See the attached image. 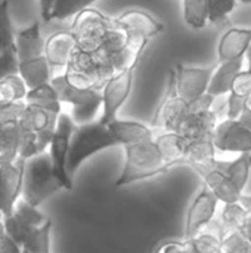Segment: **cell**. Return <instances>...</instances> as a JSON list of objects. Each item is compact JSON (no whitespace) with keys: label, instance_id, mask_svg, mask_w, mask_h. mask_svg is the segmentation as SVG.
<instances>
[{"label":"cell","instance_id":"1","mask_svg":"<svg viewBox=\"0 0 251 253\" xmlns=\"http://www.w3.org/2000/svg\"><path fill=\"white\" fill-rule=\"evenodd\" d=\"M123 147L126 160L123 170L115 181V187L130 185L133 182L164 173L173 168L161 154L155 138L127 144Z\"/></svg>","mask_w":251,"mask_h":253},{"label":"cell","instance_id":"2","mask_svg":"<svg viewBox=\"0 0 251 253\" xmlns=\"http://www.w3.org/2000/svg\"><path fill=\"white\" fill-rule=\"evenodd\" d=\"M27 102V101H25ZM59 113L49 111L41 105L27 102L19 126V147L18 156L22 159L31 157L44 151L52 139L56 119Z\"/></svg>","mask_w":251,"mask_h":253},{"label":"cell","instance_id":"3","mask_svg":"<svg viewBox=\"0 0 251 253\" xmlns=\"http://www.w3.org/2000/svg\"><path fill=\"white\" fill-rule=\"evenodd\" d=\"M115 145L118 144L111 133L108 125H104L101 122H86L75 125L65 163L68 175L72 176L75 170L81 166V163L90 156Z\"/></svg>","mask_w":251,"mask_h":253},{"label":"cell","instance_id":"4","mask_svg":"<svg viewBox=\"0 0 251 253\" xmlns=\"http://www.w3.org/2000/svg\"><path fill=\"white\" fill-rule=\"evenodd\" d=\"M62 188L61 181L55 175L49 151L44 150L25 159L21 191L25 202L37 208Z\"/></svg>","mask_w":251,"mask_h":253},{"label":"cell","instance_id":"5","mask_svg":"<svg viewBox=\"0 0 251 253\" xmlns=\"http://www.w3.org/2000/svg\"><path fill=\"white\" fill-rule=\"evenodd\" d=\"M50 84L58 93L61 102L72 107V120L75 123L92 122L96 111L102 107L101 89H86L71 84L64 74L50 79Z\"/></svg>","mask_w":251,"mask_h":253},{"label":"cell","instance_id":"6","mask_svg":"<svg viewBox=\"0 0 251 253\" xmlns=\"http://www.w3.org/2000/svg\"><path fill=\"white\" fill-rule=\"evenodd\" d=\"M114 25V18H109L96 9L86 7L75 15L71 31L77 39L78 49L93 50L102 42L108 30H111Z\"/></svg>","mask_w":251,"mask_h":253},{"label":"cell","instance_id":"7","mask_svg":"<svg viewBox=\"0 0 251 253\" xmlns=\"http://www.w3.org/2000/svg\"><path fill=\"white\" fill-rule=\"evenodd\" d=\"M74 126H75V122L72 120L71 114L61 111L56 119L52 139L49 142V148H50L49 154L52 159L55 175L61 181L64 190H68V191L72 190V181L67 172L65 163H67V154L70 150V141H71Z\"/></svg>","mask_w":251,"mask_h":253},{"label":"cell","instance_id":"8","mask_svg":"<svg viewBox=\"0 0 251 253\" xmlns=\"http://www.w3.org/2000/svg\"><path fill=\"white\" fill-rule=\"evenodd\" d=\"M136 68L138 65L112 74L101 87V93H102V117L99 120L101 123L108 125L117 117V113L120 111V108L123 107V104L127 101L130 95Z\"/></svg>","mask_w":251,"mask_h":253},{"label":"cell","instance_id":"9","mask_svg":"<svg viewBox=\"0 0 251 253\" xmlns=\"http://www.w3.org/2000/svg\"><path fill=\"white\" fill-rule=\"evenodd\" d=\"M216 65L210 67H186L178 64L172 70L176 93L186 102L195 101L207 92L210 77Z\"/></svg>","mask_w":251,"mask_h":253},{"label":"cell","instance_id":"10","mask_svg":"<svg viewBox=\"0 0 251 253\" xmlns=\"http://www.w3.org/2000/svg\"><path fill=\"white\" fill-rule=\"evenodd\" d=\"M212 141L215 148L228 153H251V130L238 119H229L216 125Z\"/></svg>","mask_w":251,"mask_h":253},{"label":"cell","instance_id":"11","mask_svg":"<svg viewBox=\"0 0 251 253\" xmlns=\"http://www.w3.org/2000/svg\"><path fill=\"white\" fill-rule=\"evenodd\" d=\"M25 159L16 157L10 162L0 163V212L1 216L12 213L13 206L22 191Z\"/></svg>","mask_w":251,"mask_h":253},{"label":"cell","instance_id":"12","mask_svg":"<svg viewBox=\"0 0 251 253\" xmlns=\"http://www.w3.org/2000/svg\"><path fill=\"white\" fill-rule=\"evenodd\" d=\"M217 197L215 193L204 185L197 197L194 199L188 215H186V228H185V240L195 237L200 231H203L215 218L217 209Z\"/></svg>","mask_w":251,"mask_h":253},{"label":"cell","instance_id":"13","mask_svg":"<svg viewBox=\"0 0 251 253\" xmlns=\"http://www.w3.org/2000/svg\"><path fill=\"white\" fill-rule=\"evenodd\" d=\"M188 110V102L182 99L175 89V82H173V74L170 71V79H169V87L167 93L160 104L151 126L161 132V130H176L182 119L185 117Z\"/></svg>","mask_w":251,"mask_h":253},{"label":"cell","instance_id":"14","mask_svg":"<svg viewBox=\"0 0 251 253\" xmlns=\"http://www.w3.org/2000/svg\"><path fill=\"white\" fill-rule=\"evenodd\" d=\"M77 39L71 30H62L50 34L44 40L43 53L50 65V68H65L74 52L77 50Z\"/></svg>","mask_w":251,"mask_h":253},{"label":"cell","instance_id":"15","mask_svg":"<svg viewBox=\"0 0 251 253\" xmlns=\"http://www.w3.org/2000/svg\"><path fill=\"white\" fill-rule=\"evenodd\" d=\"M216 114L210 108L204 110H186L185 117L179 123L175 132L185 136L189 142L197 139L212 138L213 129L216 126Z\"/></svg>","mask_w":251,"mask_h":253},{"label":"cell","instance_id":"16","mask_svg":"<svg viewBox=\"0 0 251 253\" xmlns=\"http://www.w3.org/2000/svg\"><path fill=\"white\" fill-rule=\"evenodd\" d=\"M114 21L117 27L124 30L129 36L141 37L145 40L155 37L164 30L161 22H158L155 18L143 10H127L114 18Z\"/></svg>","mask_w":251,"mask_h":253},{"label":"cell","instance_id":"17","mask_svg":"<svg viewBox=\"0 0 251 253\" xmlns=\"http://www.w3.org/2000/svg\"><path fill=\"white\" fill-rule=\"evenodd\" d=\"M194 170L204 179L206 185L215 193V196L217 197L219 202H223V203H235V202L240 200L243 191L234 184V181L225 172H222L216 166V160L210 166L195 168Z\"/></svg>","mask_w":251,"mask_h":253},{"label":"cell","instance_id":"18","mask_svg":"<svg viewBox=\"0 0 251 253\" xmlns=\"http://www.w3.org/2000/svg\"><path fill=\"white\" fill-rule=\"evenodd\" d=\"M108 127L118 145H127L145 139H152L158 132L152 126H146L143 123L133 120H121L117 117L108 123Z\"/></svg>","mask_w":251,"mask_h":253},{"label":"cell","instance_id":"19","mask_svg":"<svg viewBox=\"0 0 251 253\" xmlns=\"http://www.w3.org/2000/svg\"><path fill=\"white\" fill-rule=\"evenodd\" d=\"M251 43V28H229L220 39L217 46L219 62L244 56Z\"/></svg>","mask_w":251,"mask_h":253},{"label":"cell","instance_id":"20","mask_svg":"<svg viewBox=\"0 0 251 253\" xmlns=\"http://www.w3.org/2000/svg\"><path fill=\"white\" fill-rule=\"evenodd\" d=\"M243 62H244V58L241 56V58L220 62L219 67L216 65V68L210 77L209 86H207V93L212 95L213 98L229 93L235 77L243 70V65H244Z\"/></svg>","mask_w":251,"mask_h":253},{"label":"cell","instance_id":"21","mask_svg":"<svg viewBox=\"0 0 251 253\" xmlns=\"http://www.w3.org/2000/svg\"><path fill=\"white\" fill-rule=\"evenodd\" d=\"M155 142L161 154L164 156V159L172 166L185 163V157H186V151L189 145V141L185 136L173 130H161V132H157Z\"/></svg>","mask_w":251,"mask_h":253},{"label":"cell","instance_id":"22","mask_svg":"<svg viewBox=\"0 0 251 253\" xmlns=\"http://www.w3.org/2000/svg\"><path fill=\"white\" fill-rule=\"evenodd\" d=\"M13 42L19 61L41 55L44 47V40L40 33V24L34 21L30 27L18 31Z\"/></svg>","mask_w":251,"mask_h":253},{"label":"cell","instance_id":"23","mask_svg":"<svg viewBox=\"0 0 251 253\" xmlns=\"http://www.w3.org/2000/svg\"><path fill=\"white\" fill-rule=\"evenodd\" d=\"M18 74L22 77V80L25 82L28 89H33L36 86L47 83L52 79L50 77V65L47 62L44 53L19 61Z\"/></svg>","mask_w":251,"mask_h":253},{"label":"cell","instance_id":"24","mask_svg":"<svg viewBox=\"0 0 251 253\" xmlns=\"http://www.w3.org/2000/svg\"><path fill=\"white\" fill-rule=\"evenodd\" d=\"M251 92V71L241 70L240 74L235 77L232 87L229 90V101H228V117L237 119L244 107V102Z\"/></svg>","mask_w":251,"mask_h":253},{"label":"cell","instance_id":"25","mask_svg":"<svg viewBox=\"0 0 251 253\" xmlns=\"http://www.w3.org/2000/svg\"><path fill=\"white\" fill-rule=\"evenodd\" d=\"M216 166L225 172L232 181L234 184L243 191L247 181H249V176H250V169H251V153H241V156L234 160V162H219L216 160Z\"/></svg>","mask_w":251,"mask_h":253},{"label":"cell","instance_id":"26","mask_svg":"<svg viewBox=\"0 0 251 253\" xmlns=\"http://www.w3.org/2000/svg\"><path fill=\"white\" fill-rule=\"evenodd\" d=\"M25 101L27 102H33L37 105H41L43 108L53 111V113H61L62 108V102L58 98L56 90L53 89V86L50 84V82L43 83L40 86H36L33 89H28L27 95H25Z\"/></svg>","mask_w":251,"mask_h":253},{"label":"cell","instance_id":"27","mask_svg":"<svg viewBox=\"0 0 251 253\" xmlns=\"http://www.w3.org/2000/svg\"><path fill=\"white\" fill-rule=\"evenodd\" d=\"M50 219H46L41 225L34 227L27 234L24 243L21 245V252L25 253H47L50 239Z\"/></svg>","mask_w":251,"mask_h":253},{"label":"cell","instance_id":"28","mask_svg":"<svg viewBox=\"0 0 251 253\" xmlns=\"http://www.w3.org/2000/svg\"><path fill=\"white\" fill-rule=\"evenodd\" d=\"M19 126H0V163L10 162L18 157Z\"/></svg>","mask_w":251,"mask_h":253},{"label":"cell","instance_id":"29","mask_svg":"<svg viewBox=\"0 0 251 253\" xmlns=\"http://www.w3.org/2000/svg\"><path fill=\"white\" fill-rule=\"evenodd\" d=\"M183 18L192 28H203L209 21V0H183Z\"/></svg>","mask_w":251,"mask_h":253},{"label":"cell","instance_id":"30","mask_svg":"<svg viewBox=\"0 0 251 253\" xmlns=\"http://www.w3.org/2000/svg\"><path fill=\"white\" fill-rule=\"evenodd\" d=\"M96 0H55L49 13V22L55 19L61 21L70 16H75L78 12L89 7Z\"/></svg>","mask_w":251,"mask_h":253},{"label":"cell","instance_id":"31","mask_svg":"<svg viewBox=\"0 0 251 253\" xmlns=\"http://www.w3.org/2000/svg\"><path fill=\"white\" fill-rule=\"evenodd\" d=\"M28 87L19 74H12L0 79V101L25 99Z\"/></svg>","mask_w":251,"mask_h":253},{"label":"cell","instance_id":"32","mask_svg":"<svg viewBox=\"0 0 251 253\" xmlns=\"http://www.w3.org/2000/svg\"><path fill=\"white\" fill-rule=\"evenodd\" d=\"M12 215L27 228L38 227V225H41L46 221L44 215L40 211H37L36 206L30 205L24 199L22 200H16V203L13 206V211H12Z\"/></svg>","mask_w":251,"mask_h":253},{"label":"cell","instance_id":"33","mask_svg":"<svg viewBox=\"0 0 251 253\" xmlns=\"http://www.w3.org/2000/svg\"><path fill=\"white\" fill-rule=\"evenodd\" d=\"M25 99L0 101V126L18 125L25 110Z\"/></svg>","mask_w":251,"mask_h":253},{"label":"cell","instance_id":"34","mask_svg":"<svg viewBox=\"0 0 251 253\" xmlns=\"http://www.w3.org/2000/svg\"><path fill=\"white\" fill-rule=\"evenodd\" d=\"M189 243L191 252L200 253H220V239L210 233L200 231L195 237L186 240Z\"/></svg>","mask_w":251,"mask_h":253},{"label":"cell","instance_id":"35","mask_svg":"<svg viewBox=\"0 0 251 253\" xmlns=\"http://www.w3.org/2000/svg\"><path fill=\"white\" fill-rule=\"evenodd\" d=\"M220 252H251V242L238 230H232L220 239Z\"/></svg>","mask_w":251,"mask_h":253},{"label":"cell","instance_id":"36","mask_svg":"<svg viewBox=\"0 0 251 253\" xmlns=\"http://www.w3.org/2000/svg\"><path fill=\"white\" fill-rule=\"evenodd\" d=\"M13 43V28L9 16V1L0 0V52Z\"/></svg>","mask_w":251,"mask_h":253},{"label":"cell","instance_id":"37","mask_svg":"<svg viewBox=\"0 0 251 253\" xmlns=\"http://www.w3.org/2000/svg\"><path fill=\"white\" fill-rule=\"evenodd\" d=\"M18 70H19V59L13 42L12 44H9L0 52V79L12 74H18Z\"/></svg>","mask_w":251,"mask_h":253},{"label":"cell","instance_id":"38","mask_svg":"<svg viewBox=\"0 0 251 253\" xmlns=\"http://www.w3.org/2000/svg\"><path fill=\"white\" fill-rule=\"evenodd\" d=\"M237 0H209V21L219 24L235 9Z\"/></svg>","mask_w":251,"mask_h":253},{"label":"cell","instance_id":"39","mask_svg":"<svg viewBox=\"0 0 251 253\" xmlns=\"http://www.w3.org/2000/svg\"><path fill=\"white\" fill-rule=\"evenodd\" d=\"M21 248L15 243V240L9 236L4 228L3 216L0 218V253H19Z\"/></svg>","mask_w":251,"mask_h":253},{"label":"cell","instance_id":"40","mask_svg":"<svg viewBox=\"0 0 251 253\" xmlns=\"http://www.w3.org/2000/svg\"><path fill=\"white\" fill-rule=\"evenodd\" d=\"M157 251H158V252H167V253L191 252V248H189V243H188L186 240H185V242H167V243H164L163 246H160Z\"/></svg>","mask_w":251,"mask_h":253},{"label":"cell","instance_id":"41","mask_svg":"<svg viewBox=\"0 0 251 253\" xmlns=\"http://www.w3.org/2000/svg\"><path fill=\"white\" fill-rule=\"evenodd\" d=\"M238 231H240L247 240H250L251 242V211H247L246 218H244L241 227L238 228Z\"/></svg>","mask_w":251,"mask_h":253},{"label":"cell","instance_id":"42","mask_svg":"<svg viewBox=\"0 0 251 253\" xmlns=\"http://www.w3.org/2000/svg\"><path fill=\"white\" fill-rule=\"evenodd\" d=\"M38 1H40V13H41V18H43L44 22H49V13H50V9H52L55 0H38Z\"/></svg>","mask_w":251,"mask_h":253},{"label":"cell","instance_id":"43","mask_svg":"<svg viewBox=\"0 0 251 253\" xmlns=\"http://www.w3.org/2000/svg\"><path fill=\"white\" fill-rule=\"evenodd\" d=\"M237 119L251 130V110H247V108L243 107V110H241V113H240V116Z\"/></svg>","mask_w":251,"mask_h":253},{"label":"cell","instance_id":"44","mask_svg":"<svg viewBox=\"0 0 251 253\" xmlns=\"http://www.w3.org/2000/svg\"><path fill=\"white\" fill-rule=\"evenodd\" d=\"M240 205L244 208V209H247V211H251V196H244V194H241V197H240Z\"/></svg>","mask_w":251,"mask_h":253},{"label":"cell","instance_id":"45","mask_svg":"<svg viewBox=\"0 0 251 253\" xmlns=\"http://www.w3.org/2000/svg\"><path fill=\"white\" fill-rule=\"evenodd\" d=\"M246 53H247V64H249V68H247V70H250L251 71V43H250V46L247 47Z\"/></svg>","mask_w":251,"mask_h":253},{"label":"cell","instance_id":"46","mask_svg":"<svg viewBox=\"0 0 251 253\" xmlns=\"http://www.w3.org/2000/svg\"><path fill=\"white\" fill-rule=\"evenodd\" d=\"M244 108H247V110H251V92H250V95L247 96L246 102H244Z\"/></svg>","mask_w":251,"mask_h":253},{"label":"cell","instance_id":"47","mask_svg":"<svg viewBox=\"0 0 251 253\" xmlns=\"http://www.w3.org/2000/svg\"><path fill=\"white\" fill-rule=\"evenodd\" d=\"M240 1H243V3H247V4H250L251 0H240Z\"/></svg>","mask_w":251,"mask_h":253},{"label":"cell","instance_id":"48","mask_svg":"<svg viewBox=\"0 0 251 253\" xmlns=\"http://www.w3.org/2000/svg\"><path fill=\"white\" fill-rule=\"evenodd\" d=\"M0 218H1V212H0Z\"/></svg>","mask_w":251,"mask_h":253}]
</instances>
